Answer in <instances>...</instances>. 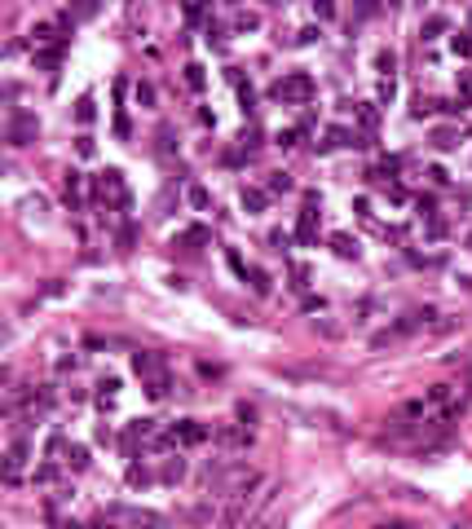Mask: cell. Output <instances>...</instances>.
<instances>
[{
    "label": "cell",
    "mask_w": 472,
    "mask_h": 529,
    "mask_svg": "<svg viewBox=\"0 0 472 529\" xmlns=\"http://www.w3.org/2000/svg\"><path fill=\"white\" fill-rule=\"evenodd\" d=\"M270 93L279 97V102H287V106H309V102H314V93H318V84H314V75H309V71H287Z\"/></svg>",
    "instance_id": "obj_1"
},
{
    "label": "cell",
    "mask_w": 472,
    "mask_h": 529,
    "mask_svg": "<svg viewBox=\"0 0 472 529\" xmlns=\"http://www.w3.org/2000/svg\"><path fill=\"white\" fill-rule=\"evenodd\" d=\"M212 441H216L226 454H243V450H252V428H243V424H221V428H212Z\"/></svg>",
    "instance_id": "obj_2"
},
{
    "label": "cell",
    "mask_w": 472,
    "mask_h": 529,
    "mask_svg": "<svg viewBox=\"0 0 472 529\" xmlns=\"http://www.w3.org/2000/svg\"><path fill=\"white\" fill-rule=\"evenodd\" d=\"M110 516L128 521L133 529H172V521L163 512H150V507H110Z\"/></svg>",
    "instance_id": "obj_3"
},
{
    "label": "cell",
    "mask_w": 472,
    "mask_h": 529,
    "mask_svg": "<svg viewBox=\"0 0 472 529\" xmlns=\"http://www.w3.org/2000/svg\"><path fill=\"white\" fill-rule=\"evenodd\" d=\"M168 437H172L177 450H182V445H203V441H212V428L199 424V419H177V424H168Z\"/></svg>",
    "instance_id": "obj_4"
},
{
    "label": "cell",
    "mask_w": 472,
    "mask_h": 529,
    "mask_svg": "<svg viewBox=\"0 0 472 529\" xmlns=\"http://www.w3.org/2000/svg\"><path fill=\"white\" fill-rule=\"evenodd\" d=\"M296 239L304 247H314L318 243V194L309 190L304 194V203H300V216H296Z\"/></svg>",
    "instance_id": "obj_5"
},
{
    "label": "cell",
    "mask_w": 472,
    "mask_h": 529,
    "mask_svg": "<svg viewBox=\"0 0 472 529\" xmlns=\"http://www.w3.org/2000/svg\"><path fill=\"white\" fill-rule=\"evenodd\" d=\"M36 133H40L36 115H27V110L13 106V119H9V146H31V142H36Z\"/></svg>",
    "instance_id": "obj_6"
},
{
    "label": "cell",
    "mask_w": 472,
    "mask_h": 529,
    "mask_svg": "<svg viewBox=\"0 0 472 529\" xmlns=\"http://www.w3.org/2000/svg\"><path fill=\"white\" fill-rule=\"evenodd\" d=\"M133 371L142 375V384H146V380H155V375H163V371H168V362H163L159 353L142 349V353H133Z\"/></svg>",
    "instance_id": "obj_7"
},
{
    "label": "cell",
    "mask_w": 472,
    "mask_h": 529,
    "mask_svg": "<svg viewBox=\"0 0 472 529\" xmlns=\"http://www.w3.org/2000/svg\"><path fill=\"white\" fill-rule=\"evenodd\" d=\"M22 463H27V441L18 437V441L9 445V454H5V481H9V485L22 481Z\"/></svg>",
    "instance_id": "obj_8"
},
{
    "label": "cell",
    "mask_w": 472,
    "mask_h": 529,
    "mask_svg": "<svg viewBox=\"0 0 472 529\" xmlns=\"http://www.w3.org/2000/svg\"><path fill=\"white\" fill-rule=\"evenodd\" d=\"M353 119H357V128H362V142L371 146L376 142V128H380V110L371 102H362V106H353Z\"/></svg>",
    "instance_id": "obj_9"
},
{
    "label": "cell",
    "mask_w": 472,
    "mask_h": 529,
    "mask_svg": "<svg viewBox=\"0 0 472 529\" xmlns=\"http://www.w3.org/2000/svg\"><path fill=\"white\" fill-rule=\"evenodd\" d=\"M80 194H84V177H80L75 168H66V172H62V199H66V207H71V212L80 207Z\"/></svg>",
    "instance_id": "obj_10"
},
{
    "label": "cell",
    "mask_w": 472,
    "mask_h": 529,
    "mask_svg": "<svg viewBox=\"0 0 472 529\" xmlns=\"http://www.w3.org/2000/svg\"><path fill=\"white\" fill-rule=\"evenodd\" d=\"M203 243H212V230L207 225H190L172 239V247H186V252H194V247H203Z\"/></svg>",
    "instance_id": "obj_11"
},
{
    "label": "cell",
    "mask_w": 472,
    "mask_h": 529,
    "mask_svg": "<svg viewBox=\"0 0 472 529\" xmlns=\"http://www.w3.org/2000/svg\"><path fill=\"white\" fill-rule=\"evenodd\" d=\"M270 207V190H256V186H243V212L247 216H260Z\"/></svg>",
    "instance_id": "obj_12"
},
{
    "label": "cell",
    "mask_w": 472,
    "mask_h": 529,
    "mask_svg": "<svg viewBox=\"0 0 472 529\" xmlns=\"http://www.w3.org/2000/svg\"><path fill=\"white\" fill-rule=\"evenodd\" d=\"M172 384H177V380H172V371H163V375H155V380H146L142 388H146V397H150V401H163V397L172 393Z\"/></svg>",
    "instance_id": "obj_13"
},
{
    "label": "cell",
    "mask_w": 472,
    "mask_h": 529,
    "mask_svg": "<svg viewBox=\"0 0 472 529\" xmlns=\"http://www.w3.org/2000/svg\"><path fill=\"white\" fill-rule=\"evenodd\" d=\"M155 150H159V159H172V155H177V128H172V124H159Z\"/></svg>",
    "instance_id": "obj_14"
},
{
    "label": "cell",
    "mask_w": 472,
    "mask_h": 529,
    "mask_svg": "<svg viewBox=\"0 0 472 529\" xmlns=\"http://www.w3.org/2000/svg\"><path fill=\"white\" fill-rule=\"evenodd\" d=\"M115 397H119V375H106V380H97V406L110 410V406H115Z\"/></svg>",
    "instance_id": "obj_15"
},
{
    "label": "cell",
    "mask_w": 472,
    "mask_h": 529,
    "mask_svg": "<svg viewBox=\"0 0 472 529\" xmlns=\"http://www.w3.org/2000/svg\"><path fill=\"white\" fill-rule=\"evenodd\" d=\"M446 31H450V18H446V13H428L424 27H420L424 40H437V36H446Z\"/></svg>",
    "instance_id": "obj_16"
},
{
    "label": "cell",
    "mask_w": 472,
    "mask_h": 529,
    "mask_svg": "<svg viewBox=\"0 0 472 529\" xmlns=\"http://www.w3.org/2000/svg\"><path fill=\"white\" fill-rule=\"evenodd\" d=\"M376 71H380V80H393V75H397V53L388 49V45L376 53Z\"/></svg>",
    "instance_id": "obj_17"
},
{
    "label": "cell",
    "mask_w": 472,
    "mask_h": 529,
    "mask_svg": "<svg viewBox=\"0 0 472 529\" xmlns=\"http://www.w3.org/2000/svg\"><path fill=\"white\" fill-rule=\"evenodd\" d=\"M331 252H336L340 260H357V243L349 239V234H331Z\"/></svg>",
    "instance_id": "obj_18"
},
{
    "label": "cell",
    "mask_w": 472,
    "mask_h": 529,
    "mask_svg": "<svg viewBox=\"0 0 472 529\" xmlns=\"http://www.w3.org/2000/svg\"><path fill=\"white\" fill-rule=\"evenodd\" d=\"M265 190H270V194H287V190H296V181H291V172L279 168V172H270V177H265Z\"/></svg>",
    "instance_id": "obj_19"
},
{
    "label": "cell",
    "mask_w": 472,
    "mask_h": 529,
    "mask_svg": "<svg viewBox=\"0 0 472 529\" xmlns=\"http://www.w3.org/2000/svg\"><path fill=\"white\" fill-rule=\"evenodd\" d=\"M230 27H234L239 36H243V31H256V27H260V13H252V9H239V13H234V22H230Z\"/></svg>",
    "instance_id": "obj_20"
},
{
    "label": "cell",
    "mask_w": 472,
    "mask_h": 529,
    "mask_svg": "<svg viewBox=\"0 0 472 529\" xmlns=\"http://www.w3.org/2000/svg\"><path fill=\"white\" fill-rule=\"evenodd\" d=\"M186 84H190L194 93H203V89H207V71H203L199 62H186Z\"/></svg>",
    "instance_id": "obj_21"
},
{
    "label": "cell",
    "mask_w": 472,
    "mask_h": 529,
    "mask_svg": "<svg viewBox=\"0 0 472 529\" xmlns=\"http://www.w3.org/2000/svg\"><path fill=\"white\" fill-rule=\"evenodd\" d=\"M459 137H464L459 128H437V133H433V146H437V150H455V146H459Z\"/></svg>",
    "instance_id": "obj_22"
},
{
    "label": "cell",
    "mask_w": 472,
    "mask_h": 529,
    "mask_svg": "<svg viewBox=\"0 0 472 529\" xmlns=\"http://www.w3.org/2000/svg\"><path fill=\"white\" fill-rule=\"evenodd\" d=\"M243 283H252V291H256V296H270V274H265V269H256V264L247 269V278H243Z\"/></svg>",
    "instance_id": "obj_23"
},
{
    "label": "cell",
    "mask_w": 472,
    "mask_h": 529,
    "mask_svg": "<svg viewBox=\"0 0 472 529\" xmlns=\"http://www.w3.org/2000/svg\"><path fill=\"white\" fill-rule=\"evenodd\" d=\"M137 106H142V110H150V106H155V84H150V80H137Z\"/></svg>",
    "instance_id": "obj_24"
},
{
    "label": "cell",
    "mask_w": 472,
    "mask_h": 529,
    "mask_svg": "<svg viewBox=\"0 0 472 529\" xmlns=\"http://www.w3.org/2000/svg\"><path fill=\"white\" fill-rule=\"evenodd\" d=\"M234 424L256 428V406H252V401H239V406H234Z\"/></svg>",
    "instance_id": "obj_25"
},
{
    "label": "cell",
    "mask_w": 472,
    "mask_h": 529,
    "mask_svg": "<svg viewBox=\"0 0 472 529\" xmlns=\"http://www.w3.org/2000/svg\"><path fill=\"white\" fill-rule=\"evenodd\" d=\"M66 468H71V472L89 468V450H84V445H71V450H66Z\"/></svg>",
    "instance_id": "obj_26"
},
{
    "label": "cell",
    "mask_w": 472,
    "mask_h": 529,
    "mask_svg": "<svg viewBox=\"0 0 472 529\" xmlns=\"http://www.w3.org/2000/svg\"><path fill=\"white\" fill-rule=\"evenodd\" d=\"M186 199H190V207H199V212H207V207H212V194H207L203 186H190Z\"/></svg>",
    "instance_id": "obj_27"
},
{
    "label": "cell",
    "mask_w": 472,
    "mask_h": 529,
    "mask_svg": "<svg viewBox=\"0 0 472 529\" xmlns=\"http://www.w3.org/2000/svg\"><path fill=\"white\" fill-rule=\"evenodd\" d=\"M182 477H186V459L177 454V459H168V463H163V481L172 485V481H182Z\"/></svg>",
    "instance_id": "obj_28"
},
{
    "label": "cell",
    "mask_w": 472,
    "mask_h": 529,
    "mask_svg": "<svg viewBox=\"0 0 472 529\" xmlns=\"http://www.w3.org/2000/svg\"><path fill=\"white\" fill-rule=\"evenodd\" d=\"M93 115H97L93 97H80V102H75V124H93Z\"/></svg>",
    "instance_id": "obj_29"
},
{
    "label": "cell",
    "mask_w": 472,
    "mask_h": 529,
    "mask_svg": "<svg viewBox=\"0 0 472 529\" xmlns=\"http://www.w3.org/2000/svg\"><path fill=\"white\" fill-rule=\"evenodd\" d=\"M203 36H207V45H216V49L226 45V27H221L216 18H207V27H203Z\"/></svg>",
    "instance_id": "obj_30"
},
{
    "label": "cell",
    "mask_w": 472,
    "mask_h": 529,
    "mask_svg": "<svg viewBox=\"0 0 472 529\" xmlns=\"http://www.w3.org/2000/svg\"><path fill=\"white\" fill-rule=\"evenodd\" d=\"M450 49L459 53V58H472V31H455V40H450Z\"/></svg>",
    "instance_id": "obj_31"
},
{
    "label": "cell",
    "mask_w": 472,
    "mask_h": 529,
    "mask_svg": "<svg viewBox=\"0 0 472 529\" xmlns=\"http://www.w3.org/2000/svg\"><path fill=\"white\" fill-rule=\"evenodd\" d=\"M472 106V71H459V110Z\"/></svg>",
    "instance_id": "obj_32"
},
{
    "label": "cell",
    "mask_w": 472,
    "mask_h": 529,
    "mask_svg": "<svg viewBox=\"0 0 472 529\" xmlns=\"http://www.w3.org/2000/svg\"><path fill=\"white\" fill-rule=\"evenodd\" d=\"M300 137H304V128H300V124H296V128H287V133H279V137H274V142H279L283 150H291V146L300 142Z\"/></svg>",
    "instance_id": "obj_33"
},
{
    "label": "cell",
    "mask_w": 472,
    "mask_h": 529,
    "mask_svg": "<svg viewBox=\"0 0 472 529\" xmlns=\"http://www.w3.org/2000/svg\"><path fill=\"white\" fill-rule=\"evenodd\" d=\"M291 287H296V291L309 287V269H304V264H291Z\"/></svg>",
    "instance_id": "obj_34"
},
{
    "label": "cell",
    "mask_w": 472,
    "mask_h": 529,
    "mask_svg": "<svg viewBox=\"0 0 472 529\" xmlns=\"http://www.w3.org/2000/svg\"><path fill=\"white\" fill-rule=\"evenodd\" d=\"M128 485H150V472L142 463H128Z\"/></svg>",
    "instance_id": "obj_35"
},
{
    "label": "cell",
    "mask_w": 472,
    "mask_h": 529,
    "mask_svg": "<svg viewBox=\"0 0 472 529\" xmlns=\"http://www.w3.org/2000/svg\"><path fill=\"white\" fill-rule=\"evenodd\" d=\"M239 102H243V115H252V110H256V93H252V84H243V89H239Z\"/></svg>",
    "instance_id": "obj_36"
},
{
    "label": "cell",
    "mask_w": 472,
    "mask_h": 529,
    "mask_svg": "<svg viewBox=\"0 0 472 529\" xmlns=\"http://www.w3.org/2000/svg\"><path fill=\"white\" fill-rule=\"evenodd\" d=\"M270 247H274V252H287V247H291V234L287 230H274L270 234Z\"/></svg>",
    "instance_id": "obj_37"
},
{
    "label": "cell",
    "mask_w": 472,
    "mask_h": 529,
    "mask_svg": "<svg viewBox=\"0 0 472 529\" xmlns=\"http://www.w3.org/2000/svg\"><path fill=\"white\" fill-rule=\"evenodd\" d=\"M199 375H203V380H221L226 366H216V362H199Z\"/></svg>",
    "instance_id": "obj_38"
},
{
    "label": "cell",
    "mask_w": 472,
    "mask_h": 529,
    "mask_svg": "<svg viewBox=\"0 0 472 529\" xmlns=\"http://www.w3.org/2000/svg\"><path fill=\"white\" fill-rule=\"evenodd\" d=\"M207 13H212V9H207V5H186V22H203Z\"/></svg>",
    "instance_id": "obj_39"
},
{
    "label": "cell",
    "mask_w": 472,
    "mask_h": 529,
    "mask_svg": "<svg viewBox=\"0 0 472 529\" xmlns=\"http://www.w3.org/2000/svg\"><path fill=\"white\" fill-rule=\"evenodd\" d=\"M318 36H323V31H318V27H304V31H296V40H291V45H314Z\"/></svg>",
    "instance_id": "obj_40"
},
{
    "label": "cell",
    "mask_w": 472,
    "mask_h": 529,
    "mask_svg": "<svg viewBox=\"0 0 472 529\" xmlns=\"http://www.w3.org/2000/svg\"><path fill=\"white\" fill-rule=\"evenodd\" d=\"M393 93H397V84H393V80H380V106H388V102H393Z\"/></svg>",
    "instance_id": "obj_41"
},
{
    "label": "cell",
    "mask_w": 472,
    "mask_h": 529,
    "mask_svg": "<svg viewBox=\"0 0 472 529\" xmlns=\"http://www.w3.org/2000/svg\"><path fill=\"white\" fill-rule=\"evenodd\" d=\"M97 441H102V445H110V441H115V433H110V424H97V433H93Z\"/></svg>",
    "instance_id": "obj_42"
},
{
    "label": "cell",
    "mask_w": 472,
    "mask_h": 529,
    "mask_svg": "<svg viewBox=\"0 0 472 529\" xmlns=\"http://www.w3.org/2000/svg\"><path fill=\"white\" fill-rule=\"evenodd\" d=\"M80 366V357H58V375H66V371H75Z\"/></svg>",
    "instance_id": "obj_43"
},
{
    "label": "cell",
    "mask_w": 472,
    "mask_h": 529,
    "mask_svg": "<svg viewBox=\"0 0 472 529\" xmlns=\"http://www.w3.org/2000/svg\"><path fill=\"white\" fill-rule=\"evenodd\" d=\"M376 529H415L411 521H384V525H376Z\"/></svg>",
    "instance_id": "obj_44"
}]
</instances>
